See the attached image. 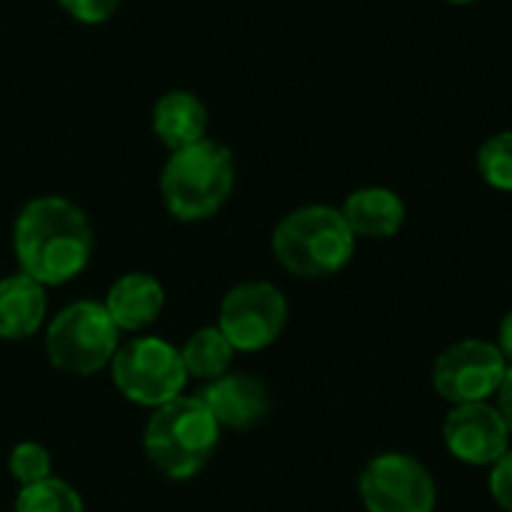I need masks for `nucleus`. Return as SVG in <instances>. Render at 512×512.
Masks as SVG:
<instances>
[{
    "label": "nucleus",
    "mask_w": 512,
    "mask_h": 512,
    "mask_svg": "<svg viewBox=\"0 0 512 512\" xmlns=\"http://www.w3.org/2000/svg\"><path fill=\"white\" fill-rule=\"evenodd\" d=\"M288 324V300L270 282L234 285L219 309V330L240 354L270 348Z\"/></svg>",
    "instance_id": "nucleus-7"
},
{
    "label": "nucleus",
    "mask_w": 512,
    "mask_h": 512,
    "mask_svg": "<svg viewBox=\"0 0 512 512\" xmlns=\"http://www.w3.org/2000/svg\"><path fill=\"white\" fill-rule=\"evenodd\" d=\"M45 312V285H39L27 273L0 279V339L15 342L33 336L42 327Z\"/></svg>",
    "instance_id": "nucleus-15"
},
{
    "label": "nucleus",
    "mask_w": 512,
    "mask_h": 512,
    "mask_svg": "<svg viewBox=\"0 0 512 512\" xmlns=\"http://www.w3.org/2000/svg\"><path fill=\"white\" fill-rule=\"evenodd\" d=\"M354 237L387 240L405 225V201L384 186H363L345 198L339 207Z\"/></svg>",
    "instance_id": "nucleus-13"
},
{
    "label": "nucleus",
    "mask_w": 512,
    "mask_h": 512,
    "mask_svg": "<svg viewBox=\"0 0 512 512\" xmlns=\"http://www.w3.org/2000/svg\"><path fill=\"white\" fill-rule=\"evenodd\" d=\"M207 108L189 90H168L153 105V132L174 153L207 138Z\"/></svg>",
    "instance_id": "nucleus-14"
},
{
    "label": "nucleus",
    "mask_w": 512,
    "mask_h": 512,
    "mask_svg": "<svg viewBox=\"0 0 512 512\" xmlns=\"http://www.w3.org/2000/svg\"><path fill=\"white\" fill-rule=\"evenodd\" d=\"M354 231L339 207L309 204L288 213L273 231L276 261L303 279H321L339 273L354 255Z\"/></svg>",
    "instance_id": "nucleus-3"
},
{
    "label": "nucleus",
    "mask_w": 512,
    "mask_h": 512,
    "mask_svg": "<svg viewBox=\"0 0 512 512\" xmlns=\"http://www.w3.org/2000/svg\"><path fill=\"white\" fill-rule=\"evenodd\" d=\"M120 330L102 303L78 300L54 315L45 330V354L54 369L69 375H96L111 366Z\"/></svg>",
    "instance_id": "nucleus-5"
},
{
    "label": "nucleus",
    "mask_w": 512,
    "mask_h": 512,
    "mask_svg": "<svg viewBox=\"0 0 512 512\" xmlns=\"http://www.w3.org/2000/svg\"><path fill=\"white\" fill-rule=\"evenodd\" d=\"M477 171L480 177L498 189L512 192V132H495L489 135L477 150Z\"/></svg>",
    "instance_id": "nucleus-18"
},
{
    "label": "nucleus",
    "mask_w": 512,
    "mask_h": 512,
    "mask_svg": "<svg viewBox=\"0 0 512 512\" xmlns=\"http://www.w3.org/2000/svg\"><path fill=\"white\" fill-rule=\"evenodd\" d=\"M498 351L504 354V360L512 366V312L501 321V330H498Z\"/></svg>",
    "instance_id": "nucleus-23"
},
{
    "label": "nucleus",
    "mask_w": 512,
    "mask_h": 512,
    "mask_svg": "<svg viewBox=\"0 0 512 512\" xmlns=\"http://www.w3.org/2000/svg\"><path fill=\"white\" fill-rule=\"evenodd\" d=\"M234 348L225 339V333L219 327H204L198 333L189 336V342L180 348V360L189 378H204V381H216L228 372L231 360H234Z\"/></svg>",
    "instance_id": "nucleus-16"
},
{
    "label": "nucleus",
    "mask_w": 512,
    "mask_h": 512,
    "mask_svg": "<svg viewBox=\"0 0 512 512\" xmlns=\"http://www.w3.org/2000/svg\"><path fill=\"white\" fill-rule=\"evenodd\" d=\"M234 189V156L216 138H201L174 150L162 168L159 192L168 213L180 222L216 216Z\"/></svg>",
    "instance_id": "nucleus-2"
},
{
    "label": "nucleus",
    "mask_w": 512,
    "mask_h": 512,
    "mask_svg": "<svg viewBox=\"0 0 512 512\" xmlns=\"http://www.w3.org/2000/svg\"><path fill=\"white\" fill-rule=\"evenodd\" d=\"M444 3H453V6H468V3H480V0H444Z\"/></svg>",
    "instance_id": "nucleus-24"
},
{
    "label": "nucleus",
    "mask_w": 512,
    "mask_h": 512,
    "mask_svg": "<svg viewBox=\"0 0 512 512\" xmlns=\"http://www.w3.org/2000/svg\"><path fill=\"white\" fill-rule=\"evenodd\" d=\"M198 399L216 417L219 429H252L270 411L267 387L252 375H222L210 381Z\"/></svg>",
    "instance_id": "nucleus-11"
},
{
    "label": "nucleus",
    "mask_w": 512,
    "mask_h": 512,
    "mask_svg": "<svg viewBox=\"0 0 512 512\" xmlns=\"http://www.w3.org/2000/svg\"><path fill=\"white\" fill-rule=\"evenodd\" d=\"M489 492L504 512H512V450H507L489 474Z\"/></svg>",
    "instance_id": "nucleus-21"
},
{
    "label": "nucleus",
    "mask_w": 512,
    "mask_h": 512,
    "mask_svg": "<svg viewBox=\"0 0 512 512\" xmlns=\"http://www.w3.org/2000/svg\"><path fill=\"white\" fill-rule=\"evenodd\" d=\"M12 512H84V501L66 480L48 477L33 486H21Z\"/></svg>",
    "instance_id": "nucleus-17"
},
{
    "label": "nucleus",
    "mask_w": 512,
    "mask_h": 512,
    "mask_svg": "<svg viewBox=\"0 0 512 512\" xmlns=\"http://www.w3.org/2000/svg\"><path fill=\"white\" fill-rule=\"evenodd\" d=\"M123 0H60V6L81 24H102L108 21Z\"/></svg>",
    "instance_id": "nucleus-20"
},
{
    "label": "nucleus",
    "mask_w": 512,
    "mask_h": 512,
    "mask_svg": "<svg viewBox=\"0 0 512 512\" xmlns=\"http://www.w3.org/2000/svg\"><path fill=\"white\" fill-rule=\"evenodd\" d=\"M360 498L369 512H435L438 489L423 462L405 453H384L363 468Z\"/></svg>",
    "instance_id": "nucleus-9"
},
{
    "label": "nucleus",
    "mask_w": 512,
    "mask_h": 512,
    "mask_svg": "<svg viewBox=\"0 0 512 512\" xmlns=\"http://www.w3.org/2000/svg\"><path fill=\"white\" fill-rule=\"evenodd\" d=\"M447 450L465 465H495L510 450V429L489 402L456 405L444 420Z\"/></svg>",
    "instance_id": "nucleus-10"
},
{
    "label": "nucleus",
    "mask_w": 512,
    "mask_h": 512,
    "mask_svg": "<svg viewBox=\"0 0 512 512\" xmlns=\"http://www.w3.org/2000/svg\"><path fill=\"white\" fill-rule=\"evenodd\" d=\"M12 249L21 273L45 288L63 285L90 264L93 228L69 198L42 195L21 207L12 228Z\"/></svg>",
    "instance_id": "nucleus-1"
},
{
    "label": "nucleus",
    "mask_w": 512,
    "mask_h": 512,
    "mask_svg": "<svg viewBox=\"0 0 512 512\" xmlns=\"http://www.w3.org/2000/svg\"><path fill=\"white\" fill-rule=\"evenodd\" d=\"M9 474L21 486H33L39 480H48L51 477V453L36 441H21L9 453Z\"/></svg>",
    "instance_id": "nucleus-19"
},
{
    "label": "nucleus",
    "mask_w": 512,
    "mask_h": 512,
    "mask_svg": "<svg viewBox=\"0 0 512 512\" xmlns=\"http://www.w3.org/2000/svg\"><path fill=\"white\" fill-rule=\"evenodd\" d=\"M495 408L501 411V417H504V423H507V429H510V438H512V366H510V372H507V378H504V384H501V390H498V402H495Z\"/></svg>",
    "instance_id": "nucleus-22"
},
{
    "label": "nucleus",
    "mask_w": 512,
    "mask_h": 512,
    "mask_svg": "<svg viewBox=\"0 0 512 512\" xmlns=\"http://www.w3.org/2000/svg\"><path fill=\"white\" fill-rule=\"evenodd\" d=\"M102 306L117 330L135 333V330L150 327L162 315L165 291H162L159 279H153L150 273H126L111 285Z\"/></svg>",
    "instance_id": "nucleus-12"
},
{
    "label": "nucleus",
    "mask_w": 512,
    "mask_h": 512,
    "mask_svg": "<svg viewBox=\"0 0 512 512\" xmlns=\"http://www.w3.org/2000/svg\"><path fill=\"white\" fill-rule=\"evenodd\" d=\"M219 423L198 396H177L153 411L144 429L147 459L171 480H189L213 459L219 447Z\"/></svg>",
    "instance_id": "nucleus-4"
},
{
    "label": "nucleus",
    "mask_w": 512,
    "mask_h": 512,
    "mask_svg": "<svg viewBox=\"0 0 512 512\" xmlns=\"http://www.w3.org/2000/svg\"><path fill=\"white\" fill-rule=\"evenodd\" d=\"M510 363L498 351V345L483 339H465L450 345L432 366L435 393L444 402L468 405V402H489L498 396Z\"/></svg>",
    "instance_id": "nucleus-8"
},
{
    "label": "nucleus",
    "mask_w": 512,
    "mask_h": 512,
    "mask_svg": "<svg viewBox=\"0 0 512 512\" xmlns=\"http://www.w3.org/2000/svg\"><path fill=\"white\" fill-rule=\"evenodd\" d=\"M108 369H111L114 387L129 402L153 408V411L174 402L189 381L180 351L156 336H141V339L120 345Z\"/></svg>",
    "instance_id": "nucleus-6"
}]
</instances>
